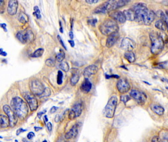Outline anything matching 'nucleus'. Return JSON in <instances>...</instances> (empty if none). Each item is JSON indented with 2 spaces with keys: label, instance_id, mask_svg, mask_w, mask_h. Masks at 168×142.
Instances as JSON below:
<instances>
[{
  "label": "nucleus",
  "instance_id": "obj_1",
  "mask_svg": "<svg viewBox=\"0 0 168 142\" xmlns=\"http://www.w3.org/2000/svg\"><path fill=\"white\" fill-rule=\"evenodd\" d=\"M132 9L135 12V20L139 23L149 25L155 19V13L152 10H149L145 3H135Z\"/></svg>",
  "mask_w": 168,
  "mask_h": 142
},
{
  "label": "nucleus",
  "instance_id": "obj_2",
  "mask_svg": "<svg viewBox=\"0 0 168 142\" xmlns=\"http://www.w3.org/2000/svg\"><path fill=\"white\" fill-rule=\"evenodd\" d=\"M10 105L17 117L22 119L27 117L29 113L28 107L22 99L19 97H14L11 101Z\"/></svg>",
  "mask_w": 168,
  "mask_h": 142
},
{
  "label": "nucleus",
  "instance_id": "obj_3",
  "mask_svg": "<svg viewBox=\"0 0 168 142\" xmlns=\"http://www.w3.org/2000/svg\"><path fill=\"white\" fill-rule=\"evenodd\" d=\"M149 37L152 42L151 51L152 53L155 55L160 54L165 45V42L163 38L158 32L155 31H152L150 33Z\"/></svg>",
  "mask_w": 168,
  "mask_h": 142
},
{
  "label": "nucleus",
  "instance_id": "obj_4",
  "mask_svg": "<svg viewBox=\"0 0 168 142\" xmlns=\"http://www.w3.org/2000/svg\"><path fill=\"white\" fill-rule=\"evenodd\" d=\"M119 27L116 21L112 19L105 20L99 26V30L103 35H110L112 34L118 32Z\"/></svg>",
  "mask_w": 168,
  "mask_h": 142
},
{
  "label": "nucleus",
  "instance_id": "obj_5",
  "mask_svg": "<svg viewBox=\"0 0 168 142\" xmlns=\"http://www.w3.org/2000/svg\"><path fill=\"white\" fill-rule=\"evenodd\" d=\"M117 104V98L115 96H113L108 100L107 105L106 106L103 110V115L107 118L112 119L115 115V110Z\"/></svg>",
  "mask_w": 168,
  "mask_h": 142
},
{
  "label": "nucleus",
  "instance_id": "obj_6",
  "mask_svg": "<svg viewBox=\"0 0 168 142\" xmlns=\"http://www.w3.org/2000/svg\"><path fill=\"white\" fill-rule=\"evenodd\" d=\"M29 87L34 95L40 96L43 93L45 87L43 83L37 79H33L29 82Z\"/></svg>",
  "mask_w": 168,
  "mask_h": 142
},
{
  "label": "nucleus",
  "instance_id": "obj_7",
  "mask_svg": "<svg viewBox=\"0 0 168 142\" xmlns=\"http://www.w3.org/2000/svg\"><path fill=\"white\" fill-rule=\"evenodd\" d=\"M115 1H109L105 2L94 10V14H106L108 12L115 11Z\"/></svg>",
  "mask_w": 168,
  "mask_h": 142
},
{
  "label": "nucleus",
  "instance_id": "obj_8",
  "mask_svg": "<svg viewBox=\"0 0 168 142\" xmlns=\"http://www.w3.org/2000/svg\"><path fill=\"white\" fill-rule=\"evenodd\" d=\"M3 112L5 113V114L7 115V117L9 119L10 126L11 127L15 126L18 121V119L12 108L9 106L5 105L3 106Z\"/></svg>",
  "mask_w": 168,
  "mask_h": 142
},
{
  "label": "nucleus",
  "instance_id": "obj_9",
  "mask_svg": "<svg viewBox=\"0 0 168 142\" xmlns=\"http://www.w3.org/2000/svg\"><path fill=\"white\" fill-rule=\"evenodd\" d=\"M16 38L22 44H26L28 42L33 40L34 36L31 31H20L16 34Z\"/></svg>",
  "mask_w": 168,
  "mask_h": 142
},
{
  "label": "nucleus",
  "instance_id": "obj_10",
  "mask_svg": "<svg viewBox=\"0 0 168 142\" xmlns=\"http://www.w3.org/2000/svg\"><path fill=\"white\" fill-rule=\"evenodd\" d=\"M130 94V96L133 98L140 105H143L146 102L147 95L143 92L133 89L131 91Z\"/></svg>",
  "mask_w": 168,
  "mask_h": 142
},
{
  "label": "nucleus",
  "instance_id": "obj_11",
  "mask_svg": "<svg viewBox=\"0 0 168 142\" xmlns=\"http://www.w3.org/2000/svg\"><path fill=\"white\" fill-rule=\"evenodd\" d=\"M23 97L28 103L31 110L34 111L38 109V102L33 94L29 92H25L24 94Z\"/></svg>",
  "mask_w": 168,
  "mask_h": 142
},
{
  "label": "nucleus",
  "instance_id": "obj_12",
  "mask_svg": "<svg viewBox=\"0 0 168 142\" xmlns=\"http://www.w3.org/2000/svg\"><path fill=\"white\" fill-rule=\"evenodd\" d=\"M117 88L120 93L125 94L131 88L129 82L125 79H121L118 80L117 84Z\"/></svg>",
  "mask_w": 168,
  "mask_h": 142
},
{
  "label": "nucleus",
  "instance_id": "obj_13",
  "mask_svg": "<svg viewBox=\"0 0 168 142\" xmlns=\"http://www.w3.org/2000/svg\"><path fill=\"white\" fill-rule=\"evenodd\" d=\"M82 113V105L80 103H77L73 105V108L69 114V119L73 120L80 116Z\"/></svg>",
  "mask_w": 168,
  "mask_h": 142
},
{
  "label": "nucleus",
  "instance_id": "obj_14",
  "mask_svg": "<svg viewBox=\"0 0 168 142\" xmlns=\"http://www.w3.org/2000/svg\"><path fill=\"white\" fill-rule=\"evenodd\" d=\"M136 44L134 40L128 38H124L121 44V47L126 51H132L135 49Z\"/></svg>",
  "mask_w": 168,
  "mask_h": 142
},
{
  "label": "nucleus",
  "instance_id": "obj_15",
  "mask_svg": "<svg viewBox=\"0 0 168 142\" xmlns=\"http://www.w3.org/2000/svg\"><path fill=\"white\" fill-rule=\"evenodd\" d=\"M110 16L112 19L120 23H124L126 20L123 12L120 11H112L110 12Z\"/></svg>",
  "mask_w": 168,
  "mask_h": 142
},
{
  "label": "nucleus",
  "instance_id": "obj_16",
  "mask_svg": "<svg viewBox=\"0 0 168 142\" xmlns=\"http://www.w3.org/2000/svg\"><path fill=\"white\" fill-rule=\"evenodd\" d=\"M98 71V68L96 65H91L88 66L83 71V75L85 78L88 79V78L91 77V75H94L96 74Z\"/></svg>",
  "mask_w": 168,
  "mask_h": 142
},
{
  "label": "nucleus",
  "instance_id": "obj_17",
  "mask_svg": "<svg viewBox=\"0 0 168 142\" xmlns=\"http://www.w3.org/2000/svg\"><path fill=\"white\" fill-rule=\"evenodd\" d=\"M19 7V2L16 0H11L8 2V12L10 15H15L16 14Z\"/></svg>",
  "mask_w": 168,
  "mask_h": 142
},
{
  "label": "nucleus",
  "instance_id": "obj_18",
  "mask_svg": "<svg viewBox=\"0 0 168 142\" xmlns=\"http://www.w3.org/2000/svg\"><path fill=\"white\" fill-rule=\"evenodd\" d=\"M119 38V34L118 32H116L108 36L106 41V46L108 48H110L115 45Z\"/></svg>",
  "mask_w": 168,
  "mask_h": 142
},
{
  "label": "nucleus",
  "instance_id": "obj_19",
  "mask_svg": "<svg viewBox=\"0 0 168 142\" xmlns=\"http://www.w3.org/2000/svg\"><path fill=\"white\" fill-rule=\"evenodd\" d=\"M78 126L77 124H75L72 127V128L65 134V137L66 139H72L77 136L78 134Z\"/></svg>",
  "mask_w": 168,
  "mask_h": 142
},
{
  "label": "nucleus",
  "instance_id": "obj_20",
  "mask_svg": "<svg viewBox=\"0 0 168 142\" xmlns=\"http://www.w3.org/2000/svg\"><path fill=\"white\" fill-rule=\"evenodd\" d=\"M92 88V84L88 79L85 78L82 85L80 86V90L83 93H88L90 92Z\"/></svg>",
  "mask_w": 168,
  "mask_h": 142
},
{
  "label": "nucleus",
  "instance_id": "obj_21",
  "mask_svg": "<svg viewBox=\"0 0 168 142\" xmlns=\"http://www.w3.org/2000/svg\"><path fill=\"white\" fill-rule=\"evenodd\" d=\"M150 109L155 114L158 115H163L165 112V110L163 107L158 104H152L150 105Z\"/></svg>",
  "mask_w": 168,
  "mask_h": 142
},
{
  "label": "nucleus",
  "instance_id": "obj_22",
  "mask_svg": "<svg viewBox=\"0 0 168 142\" xmlns=\"http://www.w3.org/2000/svg\"><path fill=\"white\" fill-rule=\"evenodd\" d=\"M124 15L125 16L126 20H129L130 21H133L135 20V12L132 9H129L125 10L123 12Z\"/></svg>",
  "mask_w": 168,
  "mask_h": 142
},
{
  "label": "nucleus",
  "instance_id": "obj_23",
  "mask_svg": "<svg viewBox=\"0 0 168 142\" xmlns=\"http://www.w3.org/2000/svg\"><path fill=\"white\" fill-rule=\"evenodd\" d=\"M10 126V121L7 116L0 115V129L6 128Z\"/></svg>",
  "mask_w": 168,
  "mask_h": 142
},
{
  "label": "nucleus",
  "instance_id": "obj_24",
  "mask_svg": "<svg viewBox=\"0 0 168 142\" xmlns=\"http://www.w3.org/2000/svg\"><path fill=\"white\" fill-rule=\"evenodd\" d=\"M155 26L159 30L165 31L166 30L167 28V24L164 21H163V20L160 19L157 21L155 24Z\"/></svg>",
  "mask_w": 168,
  "mask_h": 142
},
{
  "label": "nucleus",
  "instance_id": "obj_25",
  "mask_svg": "<svg viewBox=\"0 0 168 142\" xmlns=\"http://www.w3.org/2000/svg\"><path fill=\"white\" fill-rule=\"evenodd\" d=\"M80 80V75L77 71H75L72 75V77L71 78L70 82L72 86H75L78 82Z\"/></svg>",
  "mask_w": 168,
  "mask_h": 142
},
{
  "label": "nucleus",
  "instance_id": "obj_26",
  "mask_svg": "<svg viewBox=\"0 0 168 142\" xmlns=\"http://www.w3.org/2000/svg\"><path fill=\"white\" fill-rule=\"evenodd\" d=\"M124 57L128 62L131 63H134L136 60L135 54L132 51H126L124 54Z\"/></svg>",
  "mask_w": 168,
  "mask_h": 142
},
{
  "label": "nucleus",
  "instance_id": "obj_27",
  "mask_svg": "<svg viewBox=\"0 0 168 142\" xmlns=\"http://www.w3.org/2000/svg\"><path fill=\"white\" fill-rule=\"evenodd\" d=\"M28 16L26 14L22 12H20L19 16V20L20 23L26 24L28 22Z\"/></svg>",
  "mask_w": 168,
  "mask_h": 142
},
{
  "label": "nucleus",
  "instance_id": "obj_28",
  "mask_svg": "<svg viewBox=\"0 0 168 142\" xmlns=\"http://www.w3.org/2000/svg\"><path fill=\"white\" fill-rule=\"evenodd\" d=\"M130 1H124V0H120V1H115V10L118 8L124 7L126 5L127 3H129Z\"/></svg>",
  "mask_w": 168,
  "mask_h": 142
},
{
  "label": "nucleus",
  "instance_id": "obj_29",
  "mask_svg": "<svg viewBox=\"0 0 168 142\" xmlns=\"http://www.w3.org/2000/svg\"><path fill=\"white\" fill-rule=\"evenodd\" d=\"M155 14H156V16H157L158 17H160L161 20H163V21H164L167 24V20H168L167 16L164 14V12L162 10H158Z\"/></svg>",
  "mask_w": 168,
  "mask_h": 142
},
{
  "label": "nucleus",
  "instance_id": "obj_30",
  "mask_svg": "<svg viewBox=\"0 0 168 142\" xmlns=\"http://www.w3.org/2000/svg\"><path fill=\"white\" fill-rule=\"evenodd\" d=\"M44 52V49H38L37 50H36L35 52L32 55V57L34 58H38V57H41Z\"/></svg>",
  "mask_w": 168,
  "mask_h": 142
},
{
  "label": "nucleus",
  "instance_id": "obj_31",
  "mask_svg": "<svg viewBox=\"0 0 168 142\" xmlns=\"http://www.w3.org/2000/svg\"><path fill=\"white\" fill-rule=\"evenodd\" d=\"M59 67L62 70H63L65 72H68L69 69H70V66L69 65L68 63L65 61L62 62L59 65Z\"/></svg>",
  "mask_w": 168,
  "mask_h": 142
},
{
  "label": "nucleus",
  "instance_id": "obj_32",
  "mask_svg": "<svg viewBox=\"0 0 168 142\" xmlns=\"http://www.w3.org/2000/svg\"><path fill=\"white\" fill-rule=\"evenodd\" d=\"M65 54L62 50H61L59 53L57 54L56 56V59L57 61L59 62H62L63 61L64 59L65 58Z\"/></svg>",
  "mask_w": 168,
  "mask_h": 142
},
{
  "label": "nucleus",
  "instance_id": "obj_33",
  "mask_svg": "<svg viewBox=\"0 0 168 142\" xmlns=\"http://www.w3.org/2000/svg\"><path fill=\"white\" fill-rule=\"evenodd\" d=\"M63 74L61 71H59L57 75V82L59 85H61L63 83Z\"/></svg>",
  "mask_w": 168,
  "mask_h": 142
},
{
  "label": "nucleus",
  "instance_id": "obj_34",
  "mask_svg": "<svg viewBox=\"0 0 168 142\" xmlns=\"http://www.w3.org/2000/svg\"><path fill=\"white\" fill-rule=\"evenodd\" d=\"M34 11H35V12H34V14H35V16H36V17H37V19H40V18H41V15H40V10H39L38 7H37V6H36V7H34Z\"/></svg>",
  "mask_w": 168,
  "mask_h": 142
},
{
  "label": "nucleus",
  "instance_id": "obj_35",
  "mask_svg": "<svg viewBox=\"0 0 168 142\" xmlns=\"http://www.w3.org/2000/svg\"><path fill=\"white\" fill-rule=\"evenodd\" d=\"M45 65L48 67H54L55 65V62L51 59H48L45 61Z\"/></svg>",
  "mask_w": 168,
  "mask_h": 142
},
{
  "label": "nucleus",
  "instance_id": "obj_36",
  "mask_svg": "<svg viewBox=\"0 0 168 142\" xmlns=\"http://www.w3.org/2000/svg\"><path fill=\"white\" fill-rule=\"evenodd\" d=\"M50 94H51V91H50V89L47 87V88H45L44 92H43L42 95L40 96V97H47V96H50Z\"/></svg>",
  "mask_w": 168,
  "mask_h": 142
},
{
  "label": "nucleus",
  "instance_id": "obj_37",
  "mask_svg": "<svg viewBox=\"0 0 168 142\" xmlns=\"http://www.w3.org/2000/svg\"><path fill=\"white\" fill-rule=\"evenodd\" d=\"M120 100L122 102H124V103L125 104L127 102H128V101L130 100V97L129 95H122L120 98Z\"/></svg>",
  "mask_w": 168,
  "mask_h": 142
},
{
  "label": "nucleus",
  "instance_id": "obj_38",
  "mask_svg": "<svg viewBox=\"0 0 168 142\" xmlns=\"http://www.w3.org/2000/svg\"><path fill=\"white\" fill-rule=\"evenodd\" d=\"M97 22V19H92L88 20V23L89 25H91L92 26H95Z\"/></svg>",
  "mask_w": 168,
  "mask_h": 142
},
{
  "label": "nucleus",
  "instance_id": "obj_39",
  "mask_svg": "<svg viewBox=\"0 0 168 142\" xmlns=\"http://www.w3.org/2000/svg\"><path fill=\"white\" fill-rule=\"evenodd\" d=\"M57 38H58V40L60 42V44L66 50H67V48H66V47L65 45H64V42H63V40H62L61 38L60 37V36L58 35V36H57Z\"/></svg>",
  "mask_w": 168,
  "mask_h": 142
},
{
  "label": "nucleus",
  "instance_id": "obj_40",
  "mask_svg": "<svg viewBox=\"0 0 168 142\" xmlns=\"http://www.w3.org/2000/svg\"><path fill=\"white\" fill-rule=\"evenodd\" d=\"M85 2L87 3H89V4H94V3H98L99 2V1L98 0H87L85 1Z\"/></svg>",
  "mask_w": 168,
  "mask_h": 142
},
{
  "label": "nucleus",
  "instance_id": "obj_41",
  "mask_svg": "<svg viewBox=\"0 0 168 142\" xmlns=\"http://www.w3.org/2000/svg\"><path fill=\"white\" fill-rule=\"evenodd\" d=\"M34 137H35V134L33 132H29L28 134V135H27V138L29 140H31V139H33V138Z\"/></svg>",
  "mask_w": 168,
  "mask_h": 142
},
{
  "label": "nucleus",
  "instance_id": "obj_42",
  "mask_svg": "<svg viewBox=\"0 0 168 142\" xmlns=\"http://www.w3.org/2000/svg\"><path fill=\"white\" fill-rule=\"evenodd\" d=\"M47 128L48 129V130L49 132H51L52 131V126L51 122H48L47 124Z\"/></svg>",
  "mask_w": 168,
  "mask_h": 142
},
{
  "label": "nucleus",
  "instance_id": "obj_43",
  "mask_svg": "<svg viewBox=\"0 0 168 142\" xmlns=\"http://www.w3.org/2000/svg\"><path fill=\"white\" fill-rule=\"evenodd\" d=\"M0 27L3 29L5 32H7V25L5 23H0Z\"/></svg>",
  "mask_w": 168,
  "mask_h": 142
},
{
  "label": "nucleus",
  "instance_id": "obj_44",
  "mask_svg": "<svg viewBox=\"0 0 168 142\" xmlns=\"http://www.w3.org/2000/svg\"><path fill=\"white\" fill-rule=\"evenodd\" d=\"M57 109H58V108H57V107H55V106H53V107H52L51 109L50 110V113H51V114H54V113H55L56 112Z\"/></svg>",
  "mask_w": 168,
  "mask_h": 142
},
{
  "label": "nucleus",
  "instance_id": "obj_45",
  "mask_svg": "<svg viewBox=\"0 0 168 142\" xmlns=\"http://www.w3.org/2000/svg\"><path fill=\"white\" fill-rule=\"evenodd\" d=\"M26 130H24L22 128H20L18 129L17 130L16 133V134L17 135H19L20 133H21L22 132H24V131H26Z\"/></svg>",
  "mask_w": 168,
  "mask_h": 142
},
{
  "label": "nucleus",
  "instance_id": "obj_46",
  "mask_svg": "<svg viewBox=\"0 0 168 142\" xmlns=\"http://www.w3.org/2000/svg\"><path fill=\"white\" fill-rule=\"evenodd\" d=\"M152 142H161L159 137L157 136H155L153 137V139L152 140Z\"/></svg>",
  "mask_w": 168,
  "mask_h": 142
},
{
  "label": "nucleus",
  "instance_id": "obj_47",
  "mask_svg": "<svg viewBox=\"0 0 168 142\" xmlns=\"http://www.w3.org/2000/svg\"><path fill=\"white\" fill-rule=\"evenodd\" d=\"M0 55H2L3 56H6L7 55V53L4 51L3 50V49H0Z\"/></svg>",
  "mask_w": 168,
  "mask_h": 142
},
{
  "label": "nucleus",
  "instance_id": "obj_48",
  "mask_svg": "<svg viewBox=\"0 0 168 142\" xmlns=\"http://www.w3.org/2000/svg\"><path fill=\"white\" fill-rule=\"evenodd\" d=\"M60 116L58 115H56L55 117V121L56 122H58L60 121Z\"/></svg>",
  "mask_w": 168,
  "mask_h": 142
},
{
  "label": "nucleus",
  "instance_id": "obj_49",
  "mask_svg": "<svg viewBox=\"0 0 168 142\" xmlns=\"http://www.w3.org/2000/svg\"><path fill=\"white\" fill-rule=\"evenodd\" d=\"M69 43H70V45L72 47H75V42L73 40H69Z\"/></svg>",
  "mask_w": 168,
  "mask_h": 142
},
{
  "label": "nucleus",
  "instance_id": "obj_50",
  "mask_svg": "<svg viewBox=\"0 0 168 142\" xmlns=\"http://www.w3.org/2000/svg\"><path fill=\"white\" fill-rule=\"evenodd\" d=\"M44 113H45L44 112H39L38 113V118L40 119L41 117H42V115H43Z\"/></svg>",
  "mask_w": 168,
  "mask_h": 142
},
{
  "label": "nucleus",
  "instance_id": "obj_51",
  "mask_svg": "<svg viewBox=\"0 0 168 142\" xmlns=\"http://www.w3.org/2000/svg\"><path fill=\"white\" fill-rule=\"evenodd\" d=\"M69 37H70V38L71 40H73V32L71 31V32H69Z\"/></svg>",
  "mask_w": 168,
  "mask_h": 142
},
{
  "label": "nucleus",
  "instance_id": "obj_52",
  "mask_svg": "<svg viewBox=\"0 0 168 142\" xmlns=\"http://www.w3.org/2000/svg\"><path fill=\"white\" fill-rule=\"evenodd\" d=\"M34 129H35V130L36 131H38L40 130H42L43 128H42V127L36 126V127H34Z\"/></svg>",
  "mask_w": 168,
  "mask_h": 142
},
{
  "label": "nucleus",
  "instance_id": "obj_53",
  "mask_svg": "<svg viewBox=\"0 0 168 142\" xmlns=\"http://www.w3.org/2000/svg\"><path fill=\"white\" fill-rule=\"evenodd\" d=\"M5 1H2V0H0V7H2L4 5H5Z\"/></svg>",
  "mask_w": 168,
  "mask_h": 142
},
{
  "label": "nucleus",
  "instance_id": "obj_54",
  "mask_svg": "<svg viewBox=\"0 0 168 142\" xmlns=\"http://www.w3.org/2000/svg\"><path fill=\"white\" fill-rule=\"evenodd\" d=\"M60 32H61V33H63V28H62V26L61 23V22H60Z\"/></svg>",
  "mask_w": 168,
  "mask_h": 142
},
{
  "label": "nucleus",
  "instance_id": "obj_55",
  "mask_svg": "<svg viewBox=\"0 0 168 142\" xmlns=\"http://www.w3.org/2000/svg\"><path fill=\"white\" fill-rule=\"evenodd\" d=\"M44 120H45V122L48 121V118H47V115H45V116L44 117Z\"/></svg>",
  "mask_w": 168,
  "mask_h": 142
},
{
  "label": "nucleus",
  "instance_id": "obj_56",
  "mask_svg": "<svg viewBox=\"0 0 168 142\" xmlns=\"http://www.w3.org/2000/svg\"><path fill=\"white\" fill-rule=\"evenodd\" d=\"M57 142H66V141H65L64 140V139H61H61H59L57 141Z\"/></svg>",
  "mask_w": 168,
  "mask_h": 142
},
{
  "label": "nucleus",
  "instance_id": "obj_57",
  "mask_svg": "<svg viewBox=\"0 0 168 142\" xmlns=\"http://www.w3.org/2000/svg\"><path fill=\"white\" fill-rule=\"evenodd\" d=\"M22 141H23V142H30V141H29L28 140H27V139H23L22 140Z\"/></svg>",
  "mask_w": 168,
  "mask_h": 142
},
{
  "label": "nucleus",
  "instance_id": "obj_58",
  "mask_svg": "<svg viewBox=\"0 0 168 142\" xmlns=\"http://www.w3.org/2000/svg\"><path fill=\"white\" fill-rule=\"evenodd\" d=\"M43 142H47V141L45 140V141H43Z\"/></svg>",
  "mask_w": 168,
  "mask_h": 142
},
{
  "label": "nucleus",
  "instance_id": "obj_59",
  "mask_svg": "<svg viewBox=\"0 0 168 142\" xmlns=\"http://www.w3.org/2000/svg\"><path fill=\"white\" fill-rule=\"evenodd\" d=\"M0 138H1V139H2V138H3V137H1V136H0Z\"/></svg>",
  "mask_w": 168,
  "mask_h": 142
}]
</instances>
